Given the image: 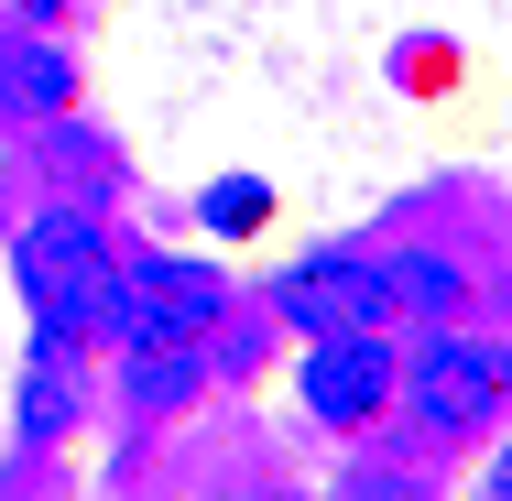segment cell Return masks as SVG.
Segmentation results:
<instances>
[{"instance_id":"3957f363","label":"cell","mask_w":512,"mask_h":501,"mask_svg":"<svg viewBox=\"0 0 512 501\" xmlns=\"http://www.w3.org/2000/svg\"><path fill=\"white\" fill-rule=\"evenodd\" d=\"M393 382H404V403H414V425H425V436H480V425L502 414V393H512V349L436 327Z\"/></svg>"},{"instance_id":"52a82bcc","label":"cell","mask_w":512,"mask_h":501,"mask_svg":"<svg viewBox=\"0 0 512 501\" xmlns=\"http://www.w3.org/2000/svg\"><path fill=\"white\" fill-rule=\"evenodd\" d=\"M382 284H393V316H447V305L469 295V273H458L447 251H393Z\"/></svg>"},{"instance_id":"9c48e42d","label":"cell","mask_w":512,"mask_h":501,"mask_svg":"<svg viewBox=\"0 0 512 501\" xmlns=\"http://www.w3.org/2000/svg\"><path fill=\"white\" fill-rule=\"evenodd\" d=\"M66 414H77V382H66V349H44V371L22 382V425H33V436H66Z\"/></svg>"},{"instance_id":"7c38bea8","label":"cell","mask_w":512,"mask_h":501,"mask_svg":"<svg viewBox=\"0 0 512 501\" xmlns=\"http://www.w3.org/2000/svg\"><path fill=\"white\" fill-rule=\"evenodd\" d=\"M11 11H33V22H55V11H66V0H11Z\"/></svg>"},{"instance_id":"5b68a950","label":"cell","mask_w":512,"mask_h":501,"mask_svg":"<svg viewBox=\"0 0 512 501\" xmlns=\"http://www.w3.org/2000/svg\"><path fill=\"white\" fill-rule=\"evenodd\" d=\"M273 305L306 327V338H349V327H404L393 316V284H382V262H360V251H327V262H295Z\"/></svg>"},{"instance_id":"ba28073f","label":"cell","mask_w":512,"mask_h":501,"mask_svg":"<svg viewBox=\"0 0 512 501\" xmlns=\"http://www.w3.org/2000/svg\"><path fill=\"white\" fill-rule=\"evenodd\" d=\"M0 88H11L22 120H44V109H66L77 77H66V55H55V44H22V55H0Z\"/></svg>"},{"instance_id":"8992f818","label":"cell","mask_w":512,"mask_h":501,"mask_svg":"<svg viewBox=\"0 0 512 501\" xmlns=\"http://www.w3.org/2000/svg\"><path fill=\"white\" fill-rule=\"evenodd\" d=\"M207 382V338H120V403L131 414H175Z\"/></svg>"},{"instance_id":"30bf717a","label":"cell","mask_w":512,"mask_h":501,"mask_svg":"<svg viewBox=\"0 0 512 501\" xmlns=\"http://www.w3.org/2000/svg\"><path fill=\"white\" fill-rule=\"evenodd\" d=\"M262 186H207V229H229V240H240V229H262Z\"/></svg>"},{"instance_id":"8fae6325","label":"cell","mask_w":512,"mask_h":501,"mask_svg":"<svg viewBox=\"0 0 512 501\" xmlns=\"http://www.w3.org/2000/svg\"><path fill=\"white\" fill-rule=\"evenodd\" d=\"M491 491H502V501H512V447H502V458H491Z\"/></svg>"},{"instance_id":"7a4b0ae2","label":"cell","mask_w":512,"mask_h":501,"mask_svg":"<svg viewBox=\"0 0 512 501\" xmlns=\"http://www.w3.org/2000/svg\"><path fill=\"white\" fill-rule=\"evenodd\" d=\"M229 316V273L186 262V251H109V338H207Z\"/></svg>"},{"instance_id":"277c9868","label":"cell","mask_w":512,"mask_h":501,"mask_svg":"<svg viewBox=\"0 0 512 501\" xmlns=\"http://www.w3.org/2000/svg\"><path fill=\"white\" fill-rule=\"evenodd\" d=\"M295 403L316 425H371L393 403V327H349V338H306V371H295Z\"/></svg>"},{"instance_id":"6da1fadb","label":"cell","mask_w":512,"mask_h":501,"mask_svg":"<svg viewBox=\"0 0 512 501\" xmlns=\"http://www.w3.org/2000/svg\"><path fill=\"white\" fill-rule=\"evenodd\" d=\"M11 262H22V295H33L44 349L99 338V305H109V229L88 218V207H44V218H22Z\"/></svg>"}]
</instances>
